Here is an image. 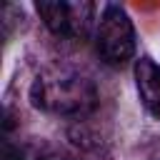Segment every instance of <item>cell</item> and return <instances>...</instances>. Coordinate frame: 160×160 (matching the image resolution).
<instances>
[{"label":"cell","mask_w":160,"mask_h":160,"mask_svg":"<svg viewBox=\"0 0 160 160\" xmlns=\"http://www.w3.org/2000/svg\"><path fill=\"white\" fill-rule=\"evenodd\" d=\"M95 48L108 65H125L135 55V28L120 5H105L95 30Z\"/></svg>","instance_id":"cell-2"},{"label":"cell","mask_w":160,"mask_h":160,"mask_svg":"<svg viewBox=\"0 0 160 160\" xmlns=\"http://www.w3.org/2000/svg\"><path fill=\"white\" fill-rule=\"evenodd\" d=\"M135 82L145 110L160 120V65L150 58H140L135 62Z\"/></svg>","instance_id":"cell-4"},{"label":"cell","mask_w":160,"mask_h":160,"mask_svg":"<svg viewBox=\"0 0 160 160\" xmlns=\"http://www.w3.org/2000/svg\"><path fill=\"white\" fill-rule=\"evenodd\" d=\"M35 10L40 12L45 25L58 38H70V40L88 38V32L92 28V20H95V5L92 2L50 0V2H38Z\"/></svg>","instance_id":"cell-3"},{"label":"cell","mask_w":160,"mask_h":160,"mask_svg":"<svg viewBox=\"0 0 160 160\" xmlns=\"http://www.w3.org/2000/svg\"><path fill=\"white\" fill-rule=\"evenodd\" d=\"M5 160H40V158L25 148H15L12 142H5Z\"/></svg>","instance_id":"cell-5"},{"label":"cell","mask_w":160,"mask_h":160,"mask_svg":"<svg viewBox=\"0 0 160 160\" xmlns=\"http://www.w3.org/2000/svg\"><path fill=\"white\" fill-rule=\"evenodd\" d=\"M32 105L62 118L88 115L98 105V90L90 78L70 68H50L40 72L30 88Z\"/></svg>","instance_id":"cell-1"}]
</instances>
